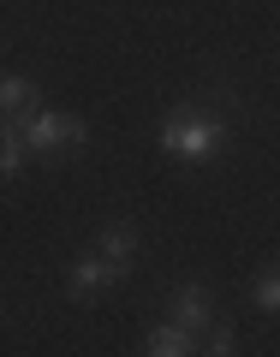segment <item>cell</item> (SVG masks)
<instances>
[{
	"label": "cell",
	"mask_w": 280,
	"mask_h": 357,
	"mask_svg": "<svg viewBox=\"0 0 280 357\" xmlns=\"http://www.w3.org/2000/svg\"><path fill=\"white\" fill-rule=\"evenodd\" d=\"M221 143H227V126H221L209 107H179V114H167L161 126V149L173 155V161H215Z\"/></svg>",
	"instance_id": "1"
},
{
	"label": "cell",
	"mask_w": 280,
	"mask_h": 357,
	"mask_svg": "<svg viewBox=\"0 0 280 357\" xmlns=\"http://www.w3.org/2000/svg\"><path fill=\"white\" fill-rule=\"evenodd\" d=\"M18 137H24L30 155H78L89 137V126L78 114H60V107H30V114H18Z\"/></svg>",
	"instance_id": "2"
},
{
	"label": "cell",
	"mask_w": 280,
	"mask_h": 357,
	"mask_svg": "<svg viewBox=\"0 0 280 357\" xmlns=\"http://www.w3.org/2000/svg\"><path fill=\"white\" fill-rule=\"evenodd\" d=\"M131 268H119V262H108V256H78L72 268H66V298H72V304H96V298L102 292H114L119 280H126Z\"/></svg>",
	"instance_id": "3"
},
{
	"label": "cell",
	"mask_w": 280,
	"mask_h": 357,
	"mask_svg": "<svg viewBox=\"0 0 280 357\" xmlns=\"http://www.w3.org/2000/svg\"><path fill=\"white\" fill-rule=\"evenodd\" d=\"M167 316H173L179 328H191V333H203L209 321H215V298H209V286H197V280L173 286V298H167Z\"/></svg>",
	"instance_id": "4"
},
{
	"label": "cell",
	"mask_w": 280,
	"mask_h": 357,
	"mask_svg": "<svg viewBox=\"0 0 280 357\" xmlns=\"http://www.w3.org/2000/svg\"><path fill=\"white\" fill-rule=\"evenodd\" d=\"M89 250L108 256V262H119V268H131V262H138V227H131V220H108Z\"/></svg>",
	"instance_id": "5"
},
{
	"label": "cell",
	"mask_w": 280,
	"mask_h": 357,
	"mask_svg": "<svg viewBox=\"0 0 280 357\" xmlns=\"http://www.w3.org/2000/svg\"><path fill=\"white\" fill-rule=\"evenodd\" d=\"M143 351H149V357H185V351H197V333H191V328H179V321L167 316L161 328L143 333Z\"/></svg>",
	"instance_id": "6"
},
{
	"label": "cell",
	"mask_w": 280,
	"mask_h": 357,
	"mask_svg": "<svg viewBox=\"0 0 280 357\" xmlns=\"http://www.w3.org/2000/svg\"><path fill=\"white\" fill-rule=\"evenodd\" d=\"M30 107H42V89L30 77H0V119H18Z\"/></svg>",
	"instance_id": "7"
},
{
	"label": "cell",
	"mask_w": 280,
	"mask_h": 357,
	"mask_svg": "<svg viewBox=\"0 0 280 357\" xmlns=\"http://www.w3.org/2000/svg\"><path fill=\"white\" fill-rule=\"evenodd\" d=\"M24 137H18V119H0V178H18L24 173Z\"/></svg>",
	"instance_id": "8"
},
{
	"label": "cell",
	"mask_w": 280,
	"mask_h": 357,
	"mask_svg": "<svg viewBox=\"0 0 280 357\" xmlns=\"http://www.w3.org/2000/svg\"><path fill=\"white\" fill-rule=\"evenodd\" d=\"M251 304L263 310V316H274V310H280V280H274V268H263V274H256V286H251Z\"/></svg>",
	"instance_id": "9"
}]
</instances>
